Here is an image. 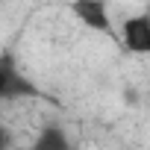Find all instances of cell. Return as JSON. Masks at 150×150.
Masks as SVG:
<instances>
[{
  "label": "cell",
  "mask_w": 150,
  "mask_h": 150,
  "mask_svg": "<svg viewBox=\"0 0 150 150\" xmlns=\"http://www.w3.org/2000/svg\"><path fill=\"white\" fill-rule=\"evenodd\" d=\"M21 97H41L35 83L18 68L15 53H0V103L3 100H21Z\"/></svg>",
  "instance_id": "cell-1"
},
{
  "label": "cell",
  "mask_w": 150,
  "mask_h": 150,
  "mask_svg": "<svg viewBox=\"0 0 150 150\" xmlns=\"http://www.w3.org/2000/svg\"><path fill=\"white\" fill-rule=\"evenodd\" d=\"M68 9L83 27L103 33V35H115V24H112V15H109V0H68Z\"/></svg>",
  "instance_id": "cell-2"
},
{
  "label": "cell",
  "mask_w": 150,
  "mask_h": 150,
  "mask_svg": "<svg viewBox=\"0 0 150 150\" xmlns=\"http://www.w3.org/2000/svg\"><path fill=\"white\" fill-rule=\"evenodd\" d=\"M121 44L135 56H150V12L132 15L121 24Z\"/></svg>",
  "instance_id": "cell-3"
},
{
  "label": "cell",
  "mask_w": 150,
  "mask_h": 150,
  "mask_svg": "<svg viewBox=\"0 0 150 150\" xmlns=\"http://www.w3.org/2000/svg\"><path fill=\"white\" fill-rule=\"evenodd\" d=\"M30 150H71V138H68V132L62 127L47 124V127L38 129V135H35Z\"/></svg>",
  "instance_id": "cell-4"
},
{
  "label": "cell",
  "mask_w": 150,
  "mask_h": 150,
  "mask_svg": "<svg viewBox=\"0 0 150 150\" xmlns=\"http://www.w3.org/2000/svg\"><path fill=\"white\" fill-rule=\"evenodd\" d=\"M9 144H12L9 129H6V127H0V150H9Z\"/></svg>",
  "instance_id": "cell-5"
},
{
  "label": "cell",
  "mask_w": 150,
  "mask_h": 150,
  "mask_svg": "<svg viewBox=\"0 0 150 150\" xmlns=\"http://www.w3.org/2000/svg\"><path fill=\"white\" fill-rule=\"evenodd\" d=\"M135 3H150V0H135Z\"/></svg>",
  "instance_id": "cell-6"
}]
</instances>
